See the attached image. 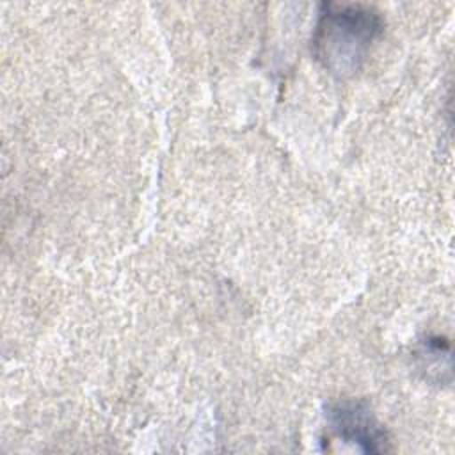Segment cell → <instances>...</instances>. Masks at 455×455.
Listing matches in <instances>:
<instances>
[{"label":"cell","instance_id":"cell-2","mask_svg":"<svg viewBox=\"0 0 455 455\" xmlns=\"http://www.w3.org/2000/svg\"><path fill=\"white\" fill-rule=\"evenodd\" d=\"M325 416L331 434L338 441L354 444L366 453H386L391 450L387 432L364 402L338 400L329 405Z\"/></svg>","mask_w":455,"mask_h":455},{"label":"cell","instance_id":"cell-1","mask_svg":"<svg viewBox=\"0 0 455 455\" xmlns=\"http://www.w3.org/2000/svg\"><path fill=\"white\" fill-rule=\"evenodd\" d=\"M384 30L375 7L363 4H323L315 34L313 53L334 76L355 75Z\"/></svg>","mask_w":455,"mask_h":455}]
</instances>
